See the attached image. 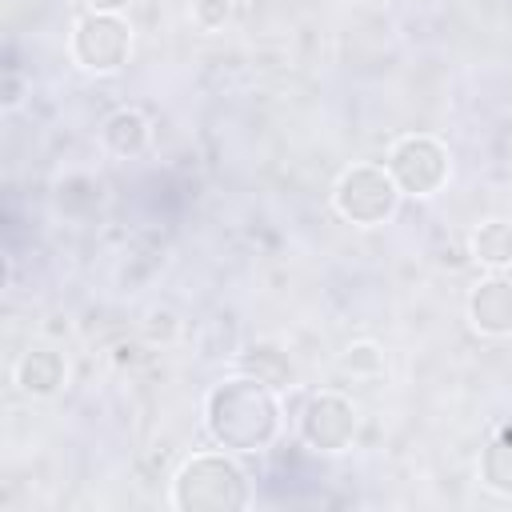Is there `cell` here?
Returning <instances> with one entry per match:
<instances>
[{"mask_svg":"<svg viewBox=\"0 0 512 512\" xmlns=\"http://www.w3.org/2000/svg\"><path fill=\"white\" fill-rule=\"evenodd\" d=\"M228 16H232V0H192V20H196V28H204V32L224 28Z\"/></svg>","mask_w":512,"mask_h":512,"instance_id":"obj_16","label":"cell"},{"mask_svg":"<svg viewBox=\"0 0 512 512\" xmlns=\"http://www.w3.org/2000/svg\"><path fill=\"white\" fill-rule=\"evenodd\" d=\"M132 56V24L116 12H88L72 28V60L84 72L112 76Z\"/></svg>","mask_w":512,"mask_h":512,"instance_id":"obj_4","label":"cell"},{"mask_svg":"<svg viewBox=\"0 0 512 512\" xmlns=\"http://www.w3.org/2000/svg\"><path fill=\"white\" fill-rule=\"evenodd\" d=\"M468 320L480 336H512V276H484L468 292Z\"/></svg>","mask_w":512,"mask_h":512,"instance_id":"obj_7","label":"cell"},{"mask_svg":"<svg viewBox=\"0 0 512 512\" xmlns=\"http://www.w3.org/2000/svg\"><path fill=\"white\" fill-rule=\"evenodd\" d=\"M340 368L352 372V376H380L384 372V348L376 340H356V344L344 348Z\"/></svg>","mask_w":512,"mask_h":512,"instance_id":"obj_14","label":"cell"},{"mask_svg":"<svg viewBox=\"0 0 512 512\" xmlns=\"http://www.w3.org/2000/svg\"><path fill=\"white\" fill-rule=\"evenodd\" d=\"M400 188L392 180L388 168L380 164H352L348 172H340L336 188H332V204L336 212L348 220V224H360V228H376V224H388L400 208Z\"/></svg>","mask_w":512,"mask_h":512,"instance_id":"obj_3","label":"cell"},{"mask_svg":"<svg viewBox=\"0 0 512 512\" xmlns=\"http://www.w3.org/2000/svg\"><path fill=\"white\" fill-rule=\"evenodd\" d=\"M176 332H180V320H176L172 308H152V312L144 316V336H148L152 344H172Z\"/></svg>","mask_w":512,"mask_h":512,"instance_id":"obj_15","label":"cell"},{"mask_svg":"<svg viewBox=\"0 0 512 512\" xmlns=\"http://www.w3.org/2000/svg\"><path fill=\"white\" fill-rule=\"evenodd\" d=\"M280 400L276 388L252 372L228 376L204 396V428L228 452H260L280 432Z\"/></svg>","mask_w":512,"mask_h":512,"instance_id":"obj_1","label":"cell"},{"mask_svg":"<svg viewBox=\"0 0 512 512\" xmlns=\"http://www.w3.org/2000/svg\"><path fill=\"white\" fill-rule=\"evenodd\" d=\"M356 404L340 392H316L300 408V440L316 452H344L356 440Z\"/></svg>","mask_w":512,"mask_h":512,"instance_id":"obj_6","label":"cell"},{"mask_svg":"<svg viewBox=\"0 0 512 512\" xmlns=\"http://www.w3.org/2000/svg\"><path fill=\"white\" fill-rule=\"evenodd\" d=\"M20 92H24V80H20L16 72H8V88H4V104H8V108H16V104H20Z\"/></svg>","mask_w":512,"mask_h":512,"instance_id":"obj_17","label":"cell"},{"mask_svg":"<svg viewBox=\"0 0 512 512\" xmlns=\"http://www.w3.org/2000/svg\"><path fill=\"white\" fill-rule=\"evenodd\" d=\"M480 480H484V488L512 496V424H504L480 452Z\"/></svg>","mask_w":512,"mask_h":512,"instance_id":"obj_11","label":"cell"},{"mask_svg":"<svg viewBox=\"0 0 512 512\" xmlns=\"http://www.w3.org/2000/svg\"><path fill=\"white\" fill-rule=\"evenodd\" d=\"M240 364H244V372L260 376V380H264V384H272V388H284V384L292 380V364H288V356H284V352H276V348H268V344L248 348V352L240 356Z\"/></svg>","mask_w":512,"mask_h":512,"instance_id":"obj_13","label":"cell"},{"mask_svg":"<svg viewBox=\"0 0 512 512\" xmlns=\"http://www.w3.org/2000/svg\"><path fill=\"white\" fill-rule=\"evenodd\" d=\"M396 180V188L404 196H436L452 172L448 164V148L436 140V136H424V132H412V136H400L388 152V164H384Z\"/></svg>","mask_w":512,"mask_h":512,"instance_id":"obj_5","label":"cell"},{"mask_svg":"<svg viewBox=\"0 0 512 512\" xmlns=\"http://www.w3.org/2000/svg\"><path fill=\"white\" fill-rule=\"evenodd\" d=\"M468 252L484 268H508L512 264V220H484L468 236Z\"/></svg>","mask_w":512,"mask_h":512,"instance_id":"obj_10","label":"cell"},{"mask_svg":"<svg viewBox=\"0 0 512 512\" xmlns=\"http://www.w3.org/2000/svg\"><path fill=\"white\" fill-rule=\"evenodd\" d=\"M172 504L180 512H236L248 504V476L224 452H196L172 476Z\"/></svg>","mask_w":512,"mask_h":512,"instance_id":"obj_2","label":"cell"},{"mask_svg":"<svg viewBox=\"0 0 512 512\" xmlns=\"http://www.w3.org/2000/svg\"><path fill=\"white\" fill-rule=\"evenodd\" d=\"M100 136H104L108 152H116V156H140V152L148 148L152 128H148L144 112H136V108H116V112L104 120Z\"/></svg>","mask_w":512,"mask_h":512,"instance_id":"obj_9","label":"cell"},{"mask_svg":"<svg viewBox=\"0 0 512 512\" xmlns=\"http://www.w3.org/2000/svg\"><path fill=\"white\" fill-rule=\"evenodd\" d=\"M100 204H104V184L96 176L72 172V176H64L56 184V208L64 216H92Z\"/></svg>","mask_w":512,"mask_h":512,"instance_id":"obj_12","label":"cell"},{"mask_svg":"<svg viewBox=\"0 0 512 512\" xmlns=\"http://www.w3.org/2000/svg\"><path fill=\"white\" fill-rule=\"evenodd\" d=\"M16 388L24 392V396H36V400H44V396H56L60 388H64V380H68V364H64V356L56 352V348H48V344H36V348H28L20 360H16Z\"/></svg>","mask_w":512,"mask_h":512,"instance_id":"obj_8","label":"cell"},{"mask_svg":"<svg viewBox=\"0 0 512 512\" xmlns=\"http://www.w3.org/2000/svg\"><path fill=\"white\" fill-rule=\"evenodd\" d=\"M128 4H132V0H88V12H116V16H120Z\"/></svg>","mask_w":512,"mask_h":512,"instance_id":"obj_18","label":"cell"}]
</instances>
